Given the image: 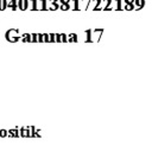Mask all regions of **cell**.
Returning <instances> with one entry per match:
<instances>
[{
  "label": "cell",
  "instance_id": "obj_5",
  "mask_svg": "<svg viewBox=\"0 0 152 152\" xmlns=\"http://www.w3.org/2000/svg\"><path fill=\"white\" fill-rule=\"evenodd\" d=\"M91 0H80V10H88Z\"/></svg>",
  "mask_w": 152,
  "mask_h": 152
},
{
  "label": "cell",
  "instance_id": "obj_17",
  "mask_svg": "<svg viewBox=\"0 0 152 152\" xmlns=\"http://www.w3.org/2000/svg\"><path fill=\"white\" fill-rule=\"evenodd\" d=\"M56 42V33H50V43Z\"/></svg>",
  "mask_w": 152,
  "mask_h": 152
},
{
  "label": "cell",
  "instance_id": "obj_4",
  "mask_svg": "<svg viewBox=\"0 0 152 152\" xmlns=\"http://www.w3.org/2000/svg\"><path fill=\"white\" fill-rule=\"evenodd\" d=\"M101 4H102V0H91L89 8L94 10V11H102L101 10Z\"/></svg>",
  "mask_w": 152,
  "mask_h": 152
},
{
  "label": "cell",
  "instance_id": "obj_13",
  "mask_svg": "<svg viewBox=\"0 0 152 152\" xmlns=\"http://www.w3.org/2000/svg\"><path fill=\"white\" fill-rule=\"evenodd\" d=\"M134 8H135V5H134V4L124 5V10H126V11H131V10H134Z\"/></svg>",
  "mask_w": 152,
  "mask_h": 152
},
{
  "label": "cell",
  "instance_id": "obj_18",
  "mask_svg": "<svg viewBox=\"0 0 152 152\" xmlns=\"http://www.w3.org/2000/svg\"><path fill=\"white\" fill-rule=\"evenodd\" d=\"M38 42H39V43L44 42V34H42V33H38Z\"/></svg>",
  "mask_w": 152,
  "mask_h": 152
},
{
  "label": "cell",
  "instance_id": "obj_19",
  "mask_svg": "<svg viewBox=\"0 0 152 152\" xmlns=\"http://www.w3.org/2000/svg\"><path fill=\"white\" fill-rule=\"evenodd\" d=\"M62 42L68 43V36H66V34H64V33H62Z\"/></svg>",
  "mask_w": 152,
  "mask_h": 152
},
{
  "label": "cell",
  "instance_id": "obj_9",
  "mask_svg": "<svg viewBox=\"0 0 152 152\" xmlns=\"http://www.w3.org/2000/svg\"><path fill=\"white\" fill-rule=\"evenodd\" d=\"M31 11H37L38 10V0H30V7Z\"/></svg>",
  "mask_w": 152,
  "mask_h": 152
},
{
  "label": "cell",
  "instance_id": "obj_20",
  "mask_svg": "<svg viewBox=\"0 0 152 152\" xmlns=\"http://www.w3.org/2000/svg\"><path fill=\"white\" fill-rule=\"evenodd\" d=\"M71 0H59V4L61 5H66V4H70Z\"/></svg>",
  "mask_w": 152,
  "mask_h": 152
},
{
  "label": "cell",
  "instance_id": "obj_1",
  "mask_svg": "<svg viewBox=\"0 0 152 152\" xmlns=\"http://www.w3.org/2000/svg\"><path fill=\"white\" fill-rule=\"evenodd\" d=\"M5 38H6V40H8L11 43L19 42V38H20L19 30L18 28H10V30H7L6 33H5Z\"/></svg>",
  "mask_w": 152,
  "mask_h": 152
},
{
  "label": "cell",
  "instance_id": "obj_14",
  "mask_svg": "<svg viewBox=\"0 0 152 152\" xmlns=\"http://www.w3.org/2000/svg\"><path fill=\"white\" fill-rule=\"evenodd\" d=\"M32 36V43H37L38 42V34L37 33H31Z\"/></svg>",
  "mask_w": 152,
  "mask_h": 152
},
{
  "label": "cell",
  "instance_id": "obj_12",
  "mask_svg": "<svg viewBox=\"0 0 152 152\" xmlns=\"http://www.w3.org/2000/svg\"><path fill=\"white\" fill-rule=\"evenodd\" d=\"M7 5H8L7 0H0V11H5L7 8Z\"/></svg>",
  "mask_w": 152,
  "mask_h": 152
},
{
  "label": "cell",
  "instance_id": "obj_7",
  "mask_svg": "<svg viewBox=\"0 0 152 152\" xmlns=\"http://www.w3.org/2000/svg\"><path fill=\"white\" fill-rule=\"evenodd\" d=\"M7 8H11L12 11H17L18 10V0H11L7 5Z\"/></svg>",
  "mask_w": 152,
  "mask_h": 152
},
{
  "label": "cell",
  "instance_id": "obj_3",
  "mask_svg": "<svg viewBox=\"0 0 152 152\" xmlns=\"http://www.w3.org/2000/svg\"><path fill=\"white\" fill-rule=\"evenodd\" d=\"M103 33V28H96V30H93L91 31V34H94L93 37V43L94 42H99L100 38H101V34Z\"/></svg>",
  "mask_w": 152,
  "mask_h": 152
},
{
  "label": "cell",
  "instance_id": "obj_21",
  "mask_svg": "<svg viewBox=\"0 0 152 152\" xmlns=\"http://www.w3.org/2000/svg\"><path fill=\"white\" fill-rule=\"evenodd\" d=\"M129 4H134V0H124V5H129Z\"/></svg>",
  "mask_w": 152,
  "mask_h": 152
},
{
  "label": "cell",
  "instance_id": "obj_6",
  "mask_svg": "<svg viewBox=\"0 0 152 152\" xmlns=\"http://www.w3.org/2000/svg\"><path fill=\"white\" fill-rule=\"evenodd\" d=\"M38 10L48 11V0H38Z\"/></svg>",
  "mask_w": 152,
  "mask_h": 152
},
{
  "label": "cell",
  "instance_id": "obj_2",
  "mask_svg": "<svg viewBox=\"0 0 152 152\" xmlns=\"http://www.w3.org/2000/svg\"><path fill=\"white\" fill-rule=\"evenodd\" d=\"M30 7V0H18V8L20 11H26Z\"/></svg>",
  "mask_w": 152,
  "mask_h": 152
},
{
  "label": "cell",
  "instance_id": "obj_11",
  "mask_svg": "<svg viewBox=\"0 0 152 152\" xmlns=\"http://www.w3.org/2000/svg\"><path fill=\"white\" fill-rule=\"evenodd\" d=\"M71 6H72V10L80 11V0H71Z\"/></svg>",
  "mask_w": 152,
  "mask_h": 152
},
{
  "label": "cell",
  "instance_id": "obj_16",
  "mask_svg": "<svg viewBox=\"0 0 152 152\" xmlns=\"http://www.w3.org/2000/svg\"><path fill=\"white\" fill-rule=\"evenodd\" d=\"M56 42L57 43L62 42V33H56Z\"/></svg>",
  "mask_w": 152,
  "mask_h": 152
},
{
  "label": "cell",
  "instance_id": "obj_8",
  "mask_svg": "<svg viewBox=\"0 0 152 152\" xmlns=\"http://www.w3.org/2000/svg\"><path fill=\"white\" fill-rule=\"evenodd\" d=\"M113 8L116 11H121L122 10V0H114L113 1Z\"/></svg>",
  "mask_w": 152,
  "mask_h": 152
},
{
  "label": "cell",
  "instance_id": "obj_15",
  "mask_svg": "<svg viewBox=\"0 0 152 152\" xmlns=\"http://www.w3.org/2000/svg\"><path fill=\"white\" fill-rule=\"evenodd\" d=\"M44 42L45 43H50V33H44Z\"/></svg>",
  "mask_w": 152,
  "mask_h": 152
},
{
  "label": "cell",
  "instance_id": "obj_10",
  "mask_svg": "<svg viewBox=\"0 0 152 152\" xmlns=\"http://www.w3.org/2000/svg\"><path fill=\"white\" fill-rule=\"evenodd\" d=\"M134 5L137 10H141L145 6V0H134Z\"/></svg>",
  "mask_w": 152,
  "mask_h": 152
}]
</instances>
